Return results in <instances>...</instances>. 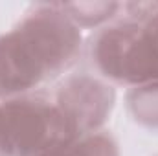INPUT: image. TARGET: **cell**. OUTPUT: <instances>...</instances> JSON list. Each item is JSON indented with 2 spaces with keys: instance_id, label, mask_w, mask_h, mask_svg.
<instances>
[{
  "instance_id": "6da1fadb",
  "label": "cell",
  "mask_w": 158,
  "mask_h": 156,
  "mask_svg": "<svg viewBox=\"0 0 158 156\" xmlns=\"http://www.w3.org/2000/svg\"><path fill=\"white\" fill-rule=\"evenodd\" d=\"M83 50V33L59 2L33 6L19 24L0 33V101L33 94L61 77Z\"/></svg>"
},
{
  "instance_id": "7a4b0ae2",
  "label": "cell",
  "mask_w": 158,
  "mask_h": 156,
  "mask_svg": "<svg viewBox=\"0 0 158 156\" xmlns=\"http://www.w3.org/2000/svg\"><path fill=\"white\" fill-rule=\"evenodd\" d=\"M125 18L103 26L90 42V59L110 84L158 83V2L123 4Z\"/></svg>"
},
{
  "instance_id": "3957f363",
  "label": "cell",
  "mask_w": 158,
  "mask_h": 156,
  "mask_svg": "<svg viewBox=\"0 0 158 156\" xmlns=\"http://www.w3.org/2000/svg\"><path fill=\"white\" fill-rule=\"evenodd\" d=\"M72 140L53 99L33 92L0 101V156H44Z\"/></svg>"
},
{
  "instance_id": "277c9868",
  "label": "cell",
  "mask_w": 158,
  "mask_h": 156,
  "mask_svg": "<svg viewBox=\"0 0 158 156\" xmlns=\"http://www.w3.org/2000/svg\"><path fill=\"white\" fill-rule=\"evenodd\" d=\"M53 103L61 110L72 138H81L98 130L103 125L116 105V90L103 77L90 74H74L55 90Z\"/></svg>"
},
{
  "instance_id": "5b68a950",
  "label": "cell",
  "mask_w": 158,
  "mask_h": 156,
  "mask_svg": "<svg viewBox=\"0 0 158 156\" xmlns=\"http://www.w3.org/2000/svg\"><path fill=\"white\" fill-rule=\"evenodd\" d=\"M44 156H121L116 138L107 130H98L76 138Z\"/></svg>"
},
{
  "instance_id": "8992f818",
  "label": "cell",
  "mask_w": 158,
  "mask_h": 156,
  "mask_svg": "<svg viewBox=\"0 0 158 156\" xmlns=\"http://www.w3.org/2000/svg\"><path fill=\"white\" fill-rule=\"evenodd\" d=\"M61 9L77 28H96L107 24L123 11L119 2H76V4H59Z\"/></svg>"
},
{
  "instance_id": "52a82bcc",
  "label": "cell",
  "mask_w": 158,
  "mask_h": 156,
  "mask_svg": "<svg viewBox=\"0 0 158 156\" xmlns=\"http://www.w3.org/2000/svg\"><path fill=\"white\" fill-rule=\"evenodd\" d=\"M127 107L140 125L158 129V83L131 88L127 94Z\"/></svg>"
}]
</instances>
